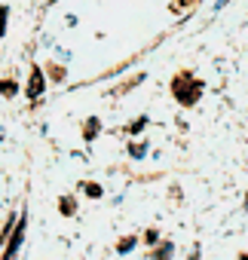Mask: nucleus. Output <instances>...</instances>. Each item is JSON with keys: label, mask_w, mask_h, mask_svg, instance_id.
<instances>
[{"label": "nucleus", "mask_w": 248, "mask_h": 260, "mask_svg": "<svg viewBox=\"0 0 248 260\" xmlns=\"http://www.w3.org/2000/svg\"><path fill=\"white\" fill-rule=\"evenodd\" d=\"M172 251H175V245L166 242V245H160V251L153 254V260H172Z\"/></svg>", "instance_id": "6"}, {"label": "nucleus", "mask_w": 248, "mask_h": 260, "mask_svg": "<svg viewBox=\"0 0 248 260\" xmlns=\"http://www.w3.org/2000/svg\"><path fill=\"white\" fill-rule=\"evenodd\" d=\"M172 89H175V98L187 107V104H196V98H199V83L196 80H190V74H181L175 83H172Z\"/></svg>", "instance_id": "1"}, {"label": "nucleus", "mask_w": 248, "mask_h": 260, "mask_svg": "<svg viewBox=\"0 0 248 260\" xmlns=\"http://www.w3.org/2000/svg\"><path fill=\"white\" fill-rule=\"evenodd\" d=\"M147 153V147L144 144H129V156H135V159H141Z\"/></svg>", "instance_id": "9"}, {"label": "nucleus", "mask_w": 248, "mask_h": 260, "mask_svg": "<svg viewBox=\"0 0 248 260\" xmlns=\"http://www.w3.org/2000/svg\"><path fill=\"white\" fill-rule=\"evenodd\" d=\"M0 138H4V132H0Z\"/></svg>", "instance_id": "15"}, {"label": "nucleus", "mask_w": 248, "mask_h": 260, "mask_svg": "<svg viewBox=\"0 0 248 260\" xmlns=\"http://www.w3.org/2000/svg\"><path fill=\"white\" fill-rule=\"evenodd\" d=\"M0 92L10 98V95H16V92H19V83H13V80H0Z\"/></svg>", "instance_id": "7"}, {"label": "nucleus", "mask_w": 248, "mask_h": 260, "mask_svg": "<svg viewBox=\"0 0 248 260\" xmlns=\"http://www.w3.org/2000/svg\"><path fill=\"white\" fill-rule=\"evenodd\" d=\"M239 260H248V254H242V257H239Z\"/></svg>", "instance_id": "13"}, {"label": "nucleus", "mask_w": 248, "mask_h": 260, "mask_svg": "<svg viewBox=\"0 0 248 260\" xmlns=\"http://www.w3.org/2000/svg\"><path fill=\"white\" fill-rule=\"evenodd\" d=\"M58 208H61V214H74V211H77V202H74L71 196H61V199H58Z\"/></svg>", "instance_id": "5"}, {"label": "nucleus", "mask_w": 248, "mask_h": 260, "mask_svg": "<svg viewBox=\"0 0 248 260\" xmlns=\"http://www.w3.org/2000/svg\"><path fill=\"white\" fill-rule=\"evenodd\" d=\"M43 89H46L43 68H34V71H31V80H28V98H31V101H37V98L43 95Z\"/></svg>", "instance_id": "3"}, {"label": "nucleus", "mask_w": 248, "mask_h": 260, "mask_svg": "<svg viewBox=\"0 0 248 260\" xmlns=\"http://www.w3.org/2000/svg\"><path fill=\"white\" fill-rule=\"evenodd\" d=\"M7 16H10V7H0V37L7 34Z\"/></svg>", "instance_id": "10"}, {"label": "nucleus", "mask_w": 248, "mask_h": 260, "mask_svg": "<svg viewBox=\"0 0 248 260\" xmlns=\"http://www.w3.org/2000/svg\"><path fill=\"white\" fill-rule=\"evenodd\" d=\"M98 132H101V122H98V119H89V122H86V128H83V138H86V141H92Z\"/></svg>", "instance_id": "4"}, {"label": "nucleus", "mask_w": 248, "mask_h": 260, "mask_svg": "<svg viewBox=\"0 0 248 260\" xmlns=\"http://www.w3.org/2000/svg\"><path fill=\"white\" fill-rule=\"evenodd\" d=\"M22 242H25V217L19 220V226L10 233V242H7V251H4V257L0 260H16V254H19V248H22Z\"/></svg>", "instance_id": "2"}, {"label": "nucleus", "mask_w": 248, "mask_h": 260, "mask_svg": "<svg viewBox=\"0 0 248 260\" xmlns=\"http://www.w3.org/2000/svg\"><path fill=\"white\" fill-rule=\"evenodd\" d=\"M245 208H248V199H245Z\"/></svg>", "instance_id": "14"}, {"label": "nucleus", "mask_w": 248, "mask_h": 260, "mask_svg": "<svg viewBox=\"0 0 248 260\" xmlns=\"http://www.w3.org/2000/svg\"><path fill=\"white\" fill-rule=\"evenodd\" d=\"M86 196L98 199V196H101V187H98V184H86Z\"/></svg>", "instance_id": "12"}, {"label": "nucleus", "mask_w": 248, "mask_h": 260, "mask_svg": "<svg viewBox=\"0 0 248 260\" xmlns=\"http://www.w3.org/2000/svg\"><path fill=\"white\" fill-rule=\"evenodd\" d=\"M144 125H147V119H144V116H141V119H135V122L129 125V135H135V132H141V128H144Z\"/></svg>", "instance_id": "11"}, {"label": "nucleus", "mask_w": 248, "mask_h": 260, "mask_svg": "<svg viewBox=\"0 0 248 260\" xmlns=\"http://www.w3.org/2000/svg\"><path fill=\"white\" fill-rule=\"evenodd\" d=\"M132 248H135V236H126V239L119 242V248H116V251H119V254H129Z\"/></svg>", "instance_id": "8"}]
</instances>
